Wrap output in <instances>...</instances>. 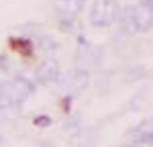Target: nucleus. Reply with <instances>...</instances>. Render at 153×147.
I'll use <instances>...</instances> for the list:
<instances>
[{"label":"nucleus","instance_id":"1","mask_svg":"<svg viewBox=\"0 0 153 147\" xmlns=\"http://www.w3.org/2000/svg\"><path fill=\"white\" fill-rule=\"evenodd\" d=\"M120 24L125 33L135 35V33H147L153 27V10L147 4H133L118 12Z\"/></svg>","mask_w":153,"mask_h":147},{"label":"nucleus","instance_id":"2","mask_svg":"<svg viewBox=\"0 0 153 147\" xmlns=\"http://www.w3.org/2000/svg\"><path fill=\"white\" fill-rule=\"evenodd\" d=\"M35 86L27 78H14L10 82L0 84V110H8L19 106L27 98L33 94Z\"/></svg>","mask_w":153,"mask_h":147},{"label":"nucleus","instance_id":"3","mask_svg":"<svg viewBox=\"0 0 153 147\" xmlns=\"http://www.w3.org/2000/svg\"><path fill=\"white\" fill-rule=\"evenodd\" d=\"M57 86L63 94H70V96H76V94H82L84 90L90 86V74L84 68H76L71 72L59 76Z\"/></svg>","mask_w":153,"mask_h":147},{"label":"nucleus","instance_id":"4","mask_svg":"<svg viewBox=\"0 0 153 147\" xmlns=\"http://www.w3.org/2000/svg\"><path fill=\"white\" fill-rule=\"evenodd\" d=\"M118 19V6L114 0H94L92 10H90V23L102 29L112 24Z\"/></svg>","mask_w":153,"mask_h":147},{"label":"nucleus","instance_id":"5","mask_svg":"<svg viewBox=\"0 0 153 147\" xmlns=\"http://www.w3.org/2000/svg\"><path fill=\"white\" fill-rule=\"evenodd\" d=\"M127 143L131 147H153V119L139 122L127 135Z\"/></svg>","mask_w":153,"mask_h":147},{"label":"nucleus","instance_id":"6","mask_svg":"<svg viewBox=\"0 0 153 147\" xmlns=\"http://www.w3.org/2000/svg\"><path fill=\"white\" fill-rule=\"evenodd\" d=\"M37 80L39 82H43V84H51V82H57L61 72H59V65L55 59H45L39 68H37Z\"/></svg>","mask_w":153,"mask_h":147},{"label":"nucleus","instance_id":"7","mask_svg":"<svg viewBox=\"0 0 153 147\" xmlns=\"http://www.w3.org/2000/svg\"><path fill=\"white\" fill-rule=\"evenodd\" d=\"M84 2H86V0H55L53 6H55V10H57L61 16H65V19H74L78 12L82 10Z\"/></svg>","mask_w":153,"mask_h":147},{"label":"nucleus","instance_id":"8","mask_svg":"<svg viewBox=\"0 0 153 147\" xmlns=\"http://www.w3.org/2000/svg\"><path fill=\"white\" fill-rule=\"evenodd\" d=\"M80 57L86 59V63H98V61L102 59V49L98 47H84L80 51Z\"/></svg>","mask_w":153,"mask_h":147},{"label":"nucleus","instance_id":"9","mask_svg":"<svg viewBox=\"0 0 153 147\" xmlns=\"http://www.w3.org/2000/svg\"><path fill=\"white\" fill-rule=\"evenodd\" d=\"M39 45H41V49H43L45 53H49V55H53V53L57 51V43L53 41V37H49V35L39 37Z\"/></svg>","mask_w":153,"mask_h":147},{"label":"nucleus","instance_id":"10","mask_svg":"<svg viewBox=\"0 0 153 147\" xmlns=\"http://www.w3.org/2000/svg\"><path fill=\"white\" fill-rule=\"evenodd\" d=\"M0 72H10V65L6 57H0Z\"/></svg>","mask_w":153,"mask_h":147},{"label":"nucleus","instance_id":"11","mask_svg":"<svg viewBox=\"0 0 153 147\" xmlns=\"http://www.w3.org/2000/svg\"><path fill=\"white\" fill-rule=\"evenodd\" d=\"M35 125L45 127V125H49V119H47V117H39V119H35Z\"/></svg>","mask_w":153,"mask_h":147},{"label":"nucleus","instance_id":"12","mask_svg":"<svg viewBox=\"0 0 153 147\" xmlns=\"http://www.w3.org/2000/svg\"><path fill=\"white\" fill-rule=\"evenodd\" d=\"M33 147H51V143H49V141H37Z\"/></svg>","mask_w":153,"mask_h":147},{"label":"nucleus","instance_id":"13","mask_svg":"<svg viewBox=\"0 0 153 147\" xmlns=\"http://www.w3.org/2000/svg\"><path fill=\"white\" fill-rule=\"evenodd\" d=\"M147 2V6H153V0H145Z\"/></svg>","mask_w":153,"mask_h":147},{"label":"nucleus","instance_id":"14","mask_svg":"<svg viewBox=\"0 0 153 147\" xmlns=\"http://www.w3.org/2000/svg\"><path fill=\"white\" fill-rule=\"evenodd\" d=\"M2 145H4V139H2V137H0V147H2Z\"/></svg>","mask_w":153,"mask_h":147}]
</instances>
